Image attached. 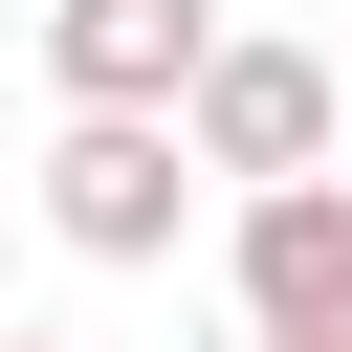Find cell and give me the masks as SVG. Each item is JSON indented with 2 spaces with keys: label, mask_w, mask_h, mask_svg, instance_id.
Instances as JSON below:
<instances>
[{
  "label": "cell",
  "mask_w": 352,
  "mask_h": 352,
  "mask_svg": "<svg viewBox=\"0 0 352 352\" xmlns=\"http://www.w3.org/2000/svg\"><path fill=\"white\" fill-rule=\"evenodd\" d=\"M22 198H44L66 264H176V242H198V132H176V110H66Z\"/></svg>",
  "instance_id": "obj_1"
},
{
  "label": "cell",
  "mask_w": 352,
  "mask_h": 352,
  "mask_svg": "<svg viewBox=\"0 0 352 352\" xmlns=\"http://www.w3.org/2000/svg\"><path fill=\"white\" fill-rule=\"evenodd\" d=\"M242 330L286 352H352V176H242Z\"/></svg>",
  "instance_id": "obj_2"
},
{
  "label": "cell",
  "mask_w": 352,
  "mask_h": 352,
  "mask_svg": "<svg viewBox=\"0 0 352 352\" xmlns=\"http://www.w3.org/2000/svg\"><path fill=\"white\" fill-rule=\"evenodd\" d=\"M176 132H198V176H330V66L308 44H198V88H176Z\"/></svg>",
  "instance_id": "obj_3"
},
{
  "label": "cell",
  "mask_w": 352,
  "mask_h": 352,
  "mask_svg": "<svg viewBox=\"0 0 352 352\" xmlns=\"http://www.w3.org/2000/svg\"><path fill=\"white\" fill-rule=\"evenodd\" d=\"M220 44V0H44V88L66 110H176Z\"/></svg>",
  "instance_id": "obj_4"
},
{
  "label": "cell",
  "mask_w": 352,
  "mask_h": 352,
  "mask_svg": "<svg viewBox=\"0 0 352 352\" xmlns=\"http://www.w3.org/2000/svg\"><path fill=\"white\" fill-rule=\"evenodd\" d=\"M0 352H66V330H0Z\"/></svg>",
  "instance_id": "obj_5"
},
{
  "label": "cell",
  "mask_w": 352,
  "mask_h": 352,
  "mask_svg": "<svg viewBox=\"0 0 352 352\" xmlns=\"http://www.w3.org/2000/svg\"><path fill=\"white\" fill-rule=\"evenodd\" d=\"M242 352H286V330H242Z\"/></svg>",
  "instance_id": "obj_6"
}]
</instances>
